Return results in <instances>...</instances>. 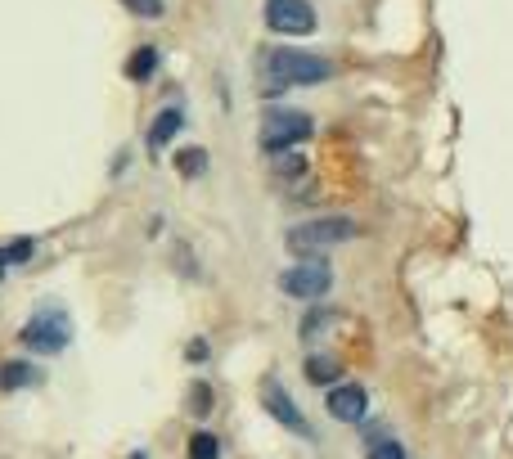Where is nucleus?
Listing matches in <instances>:
<instances>
[{"label":"nucleus","mask_w":513,"mask_h":459,"mask_svg":"<svg viewBox=\"0 0 513 459\" xmlns=\"http://www.w3.org/2000/svg\"><path fill=\"white\" fill-rule=\"evenodd\" d=\"M261 405H266V410L275 414V419L284 423V428L302 432V437H315V432H311V423H306V419H302V410H297V405H293V396H288L284 387L275 383V378H266V387H261Z\"/></svg>","instance_id":"6e6552de"},{"label":"nucleus","mask_w":513,"mask_h":459,"mask_svg":"<svg viewBox=\"0 0 513 459\" xmlns=\"http://www.w3.org/2000/svg\"><path fill=\"white\" fill-rule=\"evenodd\" d=\"M18 342H23V347H32V351H45V356H54V351H63L72 342V320L63 311H54V306H41V311H36L32 320L23 324Z\"/></svg>","instance_id":"7ed1b4c3"},{"label":"nucleus","mask_w":513,"mask_h":459,"mask_svg":"<svg viewBox=\"0 0 513 459\" xmlns=\"http://www.w3.org/2000/svg\"><path fill=\"white\" fill-rule=\"evenodd\" d=\"M131 459H144V455H131Z\"/></svg>","instance_id":"aec40b11"},{"label":"nucleus","mask_w":513,"mask_h":459,"mask_svg":"<svg viewBox=\"0 0 513 459\" xmlns=\"http://www.w3.org/2000/svg\"><path fill=\"white\" fill-rule=\"evenodd\" d=\"M324 405H329V414L338 423H360L365 419V410H369V396H365V387L360 383H338V387H329Z\"/></svg>","instance_id":"0eeeda50"},{"label":"nucleus","mask_w":513,"mask_h":459,"mask_svg":"<svg viewBox=\"0 0 513 459\" xmlns=\"http://www.w3.org/2000/svg\"><path fill=\"white\" fill-rule=\"evenodd\" d=\"M189 459H221V441L212 432H194L189 437Z\"/></svg>","instance_id":"ddd939ff"},{"label":"nucleus","mask_w":513,"mask_h":459,"mask_svg":"<svg viewBox=\"0 0 513 459\" xmlns=\"http://www.w3.org/2000/svg\"><path fill=\"white\" fill-rule=\"evenodd\" d=\"M369 459H405V446L401 441H392V437L369 441Z\"/></svg>","instance_id":"dca6fc26"},{"label":"nucleus","mask_w":513,"mask_h":459,"mask_svg":"<svg viewBox=\"0 0 513 459\" xmlns=\"http://www.w3.org/2000/svg\"><path fill=\"white\" fill-rule=\"evenodd\" d=\"M176 167H180V176H203L207 149H180V153H176Z\"/></svg>","instance_id":"4468645a"},{"label":"nucleus","mask_w":513,"mask_h":459,"mask_svg":"<svg viewBox=\"0 0 513 459\" xmlns=\"http://www.w3.org/2000/svg\"><path fill=\"white\" fill-rule=\"evenodd\" d=\"M32 257V239H18L9 243V248H0V275H5V266H18V261Z\"/></svg>","instance_id":"2eb2a0df"},{"label":"nucleus","mask_w":513,"mask_h":459,"mask_svg":"<svg viewBox=\"0 0 513 459\" xmlns=\"http://www.w3.org/2000/svg\"><path fill=\"white\" fill-rule=\"evenodd\" d=\"M126 5H131L135 14H149V18L162 14V0H126Z\"/></svg>","instance_id":"a211bd4d"},{"label":"nucleus","mask_w":513,"mask_h":459,"mask_svg":"<svg viewBox=\"0 0 513 459\" xmlns=\"http://www.w3.org/2000/svg\"><path fill=\"white\" fill-rule=\"evenodd\" d=\"M279 176H302V171H306V162L302 158H293V153H288V158H279Z\"/></svg>","instance_id":"f3484780"},{"label":"nucleus","mask_w":513,"mask_h":459,"mask_svg":"<svg viewBox=\"0 0 513 459\" xmlns=\"http://www.w3.org/2000/svg\"><path fill=\"white\" fill-rule=\"evenodd\" d=\"M311 117L297 113V108H266V117H261V144H266L270 153L288 149V144H302L306 135H311Z\"/></svg>","instance_id":"20e7f679"},{"label":"nucleus","mask_w":513,"mask_h":459,"mask_svg":"<svg viewBox=\"0 0 513 459\" xmlns=\"http://www.w3.org/2000/svg\"><path fill=\"white\" fill-rule=\"evenodd\" d=\"M32 383H41V369L23 365V360L0 365V392H18V387H32Z\"/></svg>","instance_id":"9d476101"},{"label":"nucleus","mask_w":513,"mask_h":459,"mask_svg":"<svg viewBox=\"0 0 513 459\" xmlns=\"http://www.w3.org/2000/svg\"><path fill=\"white\" fill-rule=\"evenodd\" d=\"M153 68H158V50H153V45H140V50L131 54V63H126V77H131V81H149Z\"/></svg>","instance_id":"9b49d317"},{"label":"nucleus","mask_w":513,"mask_h":459,"mask_svg":"<svg viewBox=\"0 0 513 459\" xmlns=\"http://www.w3.org/2000/svg\"><path fill=\"white\" fill-rule=\"evenodd\" d=\"M333 72V63L324 54H306V50H270L266 54V77L270 86H315Z\"/></svg>","instance_id":"f257e3e1"},{"label":"nucleus","mask_w":513,"mask_h":459,"mask_svg":"<svg viewBox=\"0 0 513 459\" xmlns=\"http://www.w3.org/2000/svg\"><path fill=\"white\" fill-rule=\"evenodd\" d=\"M360 225L351 221V216H320V221H302L288 230V248L293 252H320V248H333V243H347L356 239Z\"/></svg>","instance_id":"f03ea898"},{"label":"nucleus","mask_w":513,"mask_h":459,"mask_svg":"<svg viewBox=\"0 0 513 459\" xmlns=\"http://www.w3.org/2000/svg\"><path fill=\"white\" fill-rule=\"evenodd\" d=\"M306 378H311V383H338L342 365L338 360H329V356H311L306 360Z\"/></svg>","instance_id":"f8f14e48"},{"label":"nucleus","mask_w":513,"mask_h":459,"mask_svg":"<svg viewBox=\"0 0 513 459\" xmlns=\"http://www.w3.org/2000/svg\"><path fill=\"white\" fill-rule=\"evenodd\" d=\"M329 284H333V270H329V261H320V257H302L297 266H288L284 275H279V288H284L288 297H302V302L324 297Z\"/></svg>","instance_id":"39448f33"},{"label":"nucleus","mask_w":513,"mask_h":459,"mask_svg":"<svg viewBox=\"0 0 513 459\" xmlns=\"http://www.w3.org/2000/svg\"><path fill=\"white\" fill-rule=\"evenodd\" d=\"M203 356H207V342L194 338V342H189V360H203Z\"/></svg>","instance_id":"6ab92c4d"},{"label":"nucleus","mask_w":513,"mask_h":459,"mask_svg":"<svg viewBox=\"0 0 513 459\" xmlns=\"http://www.w3.org/2000/svg\"><path fill=\"white\" fill-rule=\"evenodd\" d=\"M180 126H185V113H180V108H162V113L153 117V126H149V149H153V153L167 149V144L176 140Z\"/></svg>","instance_id":"1a4fd4ad"},{"label":"nucleus","mask_w":513,"mask_h":459,"mask_svg":"<svg viewBox=\"0 0 513 459\" xmlns=\"http://www.w3.org/2000/svg\"><path fill=\"white\" fill-rule=\"evenodd\" d=\"M266 27L284 36H306L315 32V9L306 0H266Z\"/></svg>","instance_id":"423d86ee"}]
</instances>
